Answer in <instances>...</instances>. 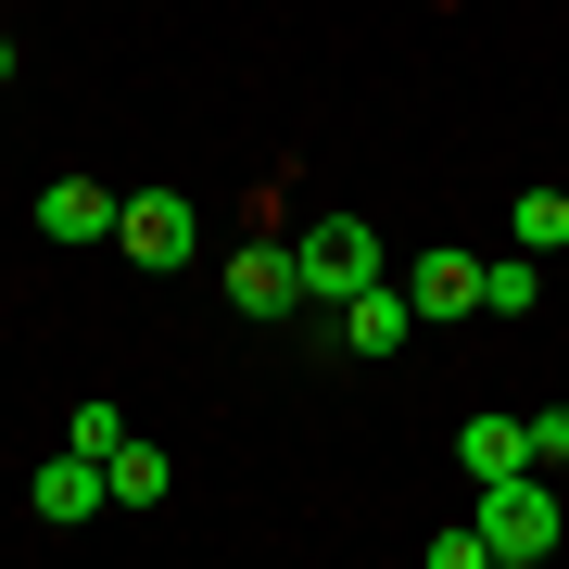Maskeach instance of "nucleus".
<instances>
[{
    "label": "nucleus",
    "instance_id": "2eb2a0df",
    "mask_svg": "<svg viewBox=\"0 0 569 569\" xmlns=\"http://www.w3.org/2000/svg\"><path fill=\"white\" fill-rule=\"evenodd\" d=\"M519 443H531V468H569V406H545V418H519Z\"/></svg>",
    "mask_w": 569,
    "mask_h": 569
},
{
    "label": "nucleus",
    "instance_id": "7ed1b4c3",
    "mask_svg": "<svg viewBox=\"0 0 569 569\" xmlns=\"http://www.w3.org/2000/svg\"><path fill=\"white\" fill-rule=\"evenodd\" d=\"M26 493H39V519H51V531H89V519H114V468H102V456H77V443H63V456H51Z\"/></svg>",
    "mask_w": 569,
    "mask_h": 569
},
{
    "label": "nucleus",
    "instance_id": "f257e3e1",
    "mask_svg": "<svg viewBox=\"0 0 569 569\" xmlns=\"http://www.w3.org/2000/svg\"><path fill=\"white\" fill-rule=\"evenodd\" d=\"M468 519L493 531V569L557 557V531H569V507H557V468H507V481H468Z\"/></svg>",
    "mask_w": 569,
    "mask_h": 569
},
{
    "label": "nucleus",
    "instance_id": "20e7f679",
    "mask_svg": "<svg viewBox=\"0 0 569 569\" xmlns=\"http://www.w3.org/2000/svg\"><path fill=\"white\" fill-rule=\"evenodd\" d=\"M406 305H418V329H443V317H481V253H468V241L418 253V266H406Z\"/></svg>",
    "mask_w": 569,
    "mask_h": 569
},
{
    "label": "nucleus",
    "instance_id": "dca6fc26",
    "mask_svg": "<svg viewBox=\"0 0 569 569\" xmlns=\"http://www.w3.org/2000/svg\"><path fill=\"white\" fill-rule=\"evenodd\" d=\"M0 89H13V26H0Z\"/></svg>",
    "mask_w": 569,
    "mask_h": 569
},
{
    "label": "nucleus",
    "instance_id": "f8f14e48",
    "mask_svg": "<svg viewBox=\"0 0 569 569\" xmlns=\"http://www.w3.org/2000/svg\"><path fill=\"white\" fill-rule=\"evenodd\" d=\"M102 468H114V507H164V456L140 443V430H127V443H114Z\"/></svg>",
    "mask_w": 569,
    "mask_h": 569
},
{
    "label": "nucleus",
    "instance_id": "6e6552de",
    "mask_svg": "<svg viewBox=\"0 0 569 569\" xmlns=\"http://www.w3.org/2000/svg\"><path fill=\"white\" fill-rule=\"evenodd\" d=\"M39 228H51L63 253H77V241H114V190L102 178H51L39 190Z\"/></svg>",
    "mask_w": 569,
    "mask_h": 569
},
{
    "label": "nucleus",
    "instance_id": "f03ea898",
    "mask_svg": "<svg viewBox=\"0 0 569 569\" xmlns=\"http://www.w3.org/2000/svg\"><path fill=\"white\" fill-rule=\"evenodd\" d=\"M291 266H305V305H355L392 253H380V228H367V216H317L305 241H291Z\"/></svg>",
    "mask_w": 569,
    "mask_h": 569
},
{
    "label": "nucleus",
    "instance_id": "39448f33",
    "mask_svg": "<svg viewBox=\"0 0 569 569\" xmlns=\"http://www.w3.org/2000/svg\"><path fill=\"white\" fill-rule=\"evenodd\" d=\"M114 241L140 266H190V241H203V216L178 203V190H140V203H114Z\"/></svg>",
    "mask_w": 569,
    "mask_h": 569
},
{
    "label": "nucleus",
    "instance_id": "4468645a",
    "mask_svg": "<svg viewBox=\"0 0 569 569\" xmlns=\"http://www.w3.org/2000/svg\"><path fill=\"white\" fill-rule=\"evenodd\" d=\"M430 569H493V531L468 519V531H430Z\"/></svg>",
    "mask_w": 569,
    "mask_h": 569
},
{
    "label": "nucleus",
    "instance_id": "9b49d317",
    "mask_svg": "<svg viewBox=\"0 0 569 569\" xmlns=\"http://www.w3.org/2000/svg\"><path fill=\"white\" fill-rule=\"evenodd\" d=\"M531 305H545L531 253H493V266H481V317H531Z\"/></svg>",
    "mask_w": 569,
    "mask_h": 569
},
{
    "label": "nucleus",
    "instance_id": "1a4fd4ad",
    "mask_svg": "<svg viewBox=\"0 0 569 569\" xmlns=\"http://www.w3.org/2000/svg\"><path fill=\"white\" fill-rule=\"evenodd\" d=\"M456 456H468V481H507V468H531L519 418H468V430H456Z\"/></svg>",
    "mask_w": 569,
    "mask_h": 569
},
{
    "label": "nucleus",
    "instance_id": "ddd939ff",
    "mask_svg": "<svg viewBox=\"0 0 569 569\" xmlns=\"http://www.w3.org/2000/svg\"><path fill=\"white\" fill-rule=\"evenodd\" d=\"M63 443H77V456H114V443H127V406H102V392H89V406L63 418Z\"/></svg>",
    "mask_w": 569,
    "mask_h": 569
},
{
    "label": "nucleus",
    "instance_id": "0eeeda50",
    "mask_svg": "<svg viewBox=\"0 0 569 569\" xmlns=\"http://www.w3.org/2000/svg\"><path fill=\"white\" fill-rule=\"evenodd\" d=\"M329 329H342L355 355H406V342H418V305H406L392 279H367L355 305H329Z\"/></svg>",
    "mask_w": 569,
    "mask_h": 569
},
{
    "label": "nucleus",
    "instance_id": "423d86ee",
    "mask_svg": "<svg viewBox=\"0 0 569 569\" xmlns=\"http://www.w3.org/2000/svg\"><path fill=\"white\" fill-rule=\"evenodd\" d=\"M228 305H241V317H291V305H305L291 241H241V253H228Z\"/></svg>",
    "mask_w": 569,
    "mask_h": 569
},
{
    "label": "nucleus",
    "instance_id": "9d476101",
    "mask_svg": "<svg viewBox=\"0 0 569 569\" xmlns=\"http://www.w3.org/2000/svg\"><path fill=\"white\" fill-rule=\"evenodd\" d=\"M507 228H519V253H569V190H519Z\"/></svg>",
    "mask_w": 569,
    "mask_h": 569
}]
</instances>
